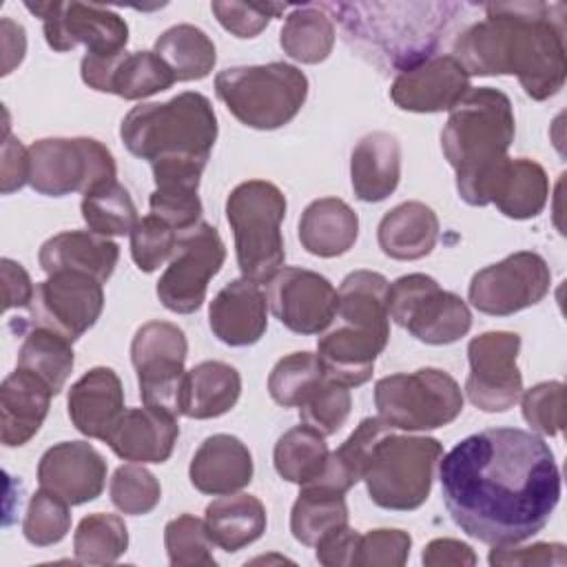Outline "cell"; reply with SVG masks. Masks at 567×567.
<instances>
[{
    "label": "cell",
    "mask_w": 567,
    "mask_h": 567,
    "mask_svg": "<svg viewBox=\"0 0 567 567\" xmlns=\"http://www.w3.org/2000/svg\"><path fill=\"white\" fill-rule=\"evenodd\" d=\"M441 494L452 520L492 547L536 536L560 501L551 447L520 427H489L441 456Z\"/></svg>",
    "instance_id": "cell-1"
},
{
    "label": "cell",
    "mask_w": 567,
    "mask_h": 567,
    "mask_svg": "<svg viewBox=\"0 0 567 567\" xmlns=\"http://www.w3.org/2000/svg\"><path fill=\"white\" fill-rule=\"evenodd\" d=\"M563 2H489L485 20L463 29L452 53L467 75H516L536 100L556 95L567 75Z\"/></svg>",
    "instance_id": "cell-2"
},
{
    "label": "cell",
    "mask_w": 567,
    "mask_h": 567,
    "mask_svg": "<svg viewBox=\"0 0 567 567\" xmlns=\"http://www.w3.org/2000/svg\"><path fill=\"white\" fill-rule=\"evenodd\" d=\"M339 18L352 49L379 69L405 71L445 40L458 4L452 2H350L321 4Z\"/></svg>",
    "instance_id": "cell-3"
},
{
    "label": "cell",
    "mask_w": 567,
    "mask_h": 567,
    "mask_svg": "<svg viewBox=\"0 0 567 567\" xmlns=\"http://www.w3.org/2000/svg\"><path fill=\"white\" fill-rule=\"evenodd\" d=\"M514 133L512 102L498 89H470L450 111L441 131V148L456 173V190L465 204H489L492 179L507 159Z\"/></svg>",
    "instance_id": "cell-4"
},
{
    "label": "cell",
    "mask_w": 567,
    "mask_h": 567,
    "mask_svg": "<svg viewBox=\"0 0 567 567\" xmlns=\"http://www.w3.org/2000/svg\"><path fill=\"white\" fill-rule=\"evenodd\" d=\"M388 279L374 270L350 272L337 290V312L317 341L326 377L357 388L370 381L377 357L390 341Z\"/></svg>",
    "instance_id": "cell-5"
},
{
    "label": "cell",
    "mask_w": 567,
    "mask_h": 567,
    "mask_svg": "<svg viewBox=\"0 0 567 567\" xmlns=\"http://www.w3.org/2000/svg\"><path fill=\"white\" fill-rule=\"evenodd\" d=\"M120 137L140 159H208L217 140V115L206 95L186 91L168 102L133 106L120 124Z\"/></svg>",
    "instance_id": "cell-6"
},
{
    "label": "cell",
    "mask_w": 567,
    "mask_h": 567,
    "mask_svg": "<svg viewBox=\"0 0 567 567\" xmlns=\"http://www.w3.org/2000/svg\"><path fill=\"white\" fill-rule=\"evenodd\" d=\"M215 93L244 126L275 131L306 104L308 78L288 62L233 66L217 73Z\"/></svg>",
    "instance_id": "cell-7"
},
{
    "label": "cell",
    "mask_w": 567,
    "mask_h": 567,
    "mask_svg": "<svg viewBox=\"0 0 567 567\" xmlns=\"http://www.w3.org/2000/svg\"><path fill=\"white\" fill-rule=\"evenodd\" d=\"M284 217L286 197L272 182L248 179L230 190L226 219L233 228L237 264L246 279L268 284L284 266Z\"/></svg>",
    "instance_id": "cell-8"
},
{
    "label": "cell",
    "mask_w": 567,
    "mask_h": 567,
    "mask_svg": "<svg viewBox=\"0 0 567 567\" xmlns=\"http://www.w3.org/2000/svg\"><path fill=\"white\" fill-rule=\"evenodd\" d=\"M443 445L432 436H405L392 430L381 436L365 463L363 483L374 505L392 512L421 507L434 483Z\"/></svg>",
    "instance_id": "cell-9"
},
{
    "label": "cell",
    "mask_w": 567,
    "mask_h": 567,
    "mask_svg": "<svg viewBox=\"0 0 567 567\" xmlns=\"http://www.w3.org/2000/svg\"><path fill=\"white\" fill-rule=\"evenodd\" d=\"M374 405L392 430L425 432L452 423L463 412V392L450 372L419 368L379 379Z\"/></svg>",
    "instance_id": "cell-10"
},
{
    "label": "cell",
    "mask_w": 567,
    "mask_h": 567,
    "mask_svg": "<svg viewBox=\"0 0 567 567\" xmlns=\"http://www.w3.org/2000/svg\"><path fill=\"white\" fill-rule=\"evenodd\" d=\"M388 315L414 339L430 346H447L472 328L467 303L423 272L403 275L388 288Z\"/></svg>",
    "instance_id": "cell-11"
},
{
    "label": "cell",
    "mask_w": 567,
    "mask_h": 567,
    "mask_svg": "<svg viewBox=\"0 0 567 567\" xmlns=\"http://www.w3.org/2000/svg\"><path fill=\"white\" fill-rule=\"evenodd\" d=\"M115 175L113 153L93 137H44L29 146V184L40 195H84Z\"/></svg>",
    "instance_id": "cell-12"
},
{
    "label": "cell",
    "mask_w": 567,
    "mask_h": 567,
    "mask_svg": "<svg viewBox=\"0 0 567 567\" xmlns=\"http://www.w3.org/2000/svg\"><path fill=\"white\" fill-rule=\"evenodd\" d=\"M188 341L171 321H148L131 341V361L137 372L142 403L173 416L184 410Z\"/></svg>",
    "instance_id": "cell-13"
},
{
    "label": "cell",
    "mask_w": 567,
    "mask_h": 567,
    "mask_svg": "<svg viewBox=\"0 0 567 567\" xmlns=\"http://www.w3.org/2000/svg\"><path fill=\"white\" fill-rule=\"evenodd\" d=\"M224 259L226 248L215 226L199 221L179 233L173 257L155 288L162 306L177 315L199 310L208 284L221 270Z\"/></svg>",
    "instance_id": "cell-14"
},
{
    "label": "cell",
    "mask_w": 567,
    "mask_h": 567,
    "mask_svg": "<svg viewBox=\"0 0 567 567\" xmlns=\"http://www.w3.org/2000/svg\"><path fill=\"white\" fill-rule=\"evenodd\" d=\"M104 308L102 281L75 270H60L35 284L29 315L18 323V330L47 328L71 343L95 326Z\"/></svg>",
    "instance_id": "cell-15"
},
{
    "label": "cell",
    "mask_w": 567,
    "mask_h": 567,
    "mask_svg": "<svg viewBox=\"0 0 567 567\" xmlns=\"http://www.w3.org/2000/svg\"><path fill=\"white\" fill-rule=\"evenodd\" d=\"M24 7L42 20L47 44L66 53L78 44L86 47V55H117L126 51L128 24L109 7L86 2H24Z\"/></svg>",
    "instance_id": "cell-16"
},
{
    "label": "cell",
    "mask_w": 567,
    "mask_h": 567,
    "mask_svg": "<svg viewBox=\"0 0 567 567\" xmlns=\"http://www.w3.org/2000/svg\"><path fill=\"white\" fill-rule=\"evenodd\" d=\"M551 286L547 261L532 250H518L478 270L467 288L470 303L492 317H509L545 299Z\"/></svg>",
    "instance_id": "cell-17"
},
{
    "label": "cell",
    "mask_w": 567,
    "mask_h": 567,
    "mask_svg": "<svg viewBox=\"0 0 567 567\" xmlns=\"http://www.w3.org/2000/svg\"><path fill=\"white\" fill-rule=\"evenodd\" d=\"M520 337L507 330H489L467 343L470 374L465 394L483 412H507L523 394L518 370Z\"/></svg>",
    "instance_id": "cell-18"
},
{
    "label": "cell",
    "mask_w": 567,
    "mask_h": 567,
    "mask_svg": "<svg viewBox=\"0 0 567 567\" xmlns=\"http://www.w3.org/2000/svg\"><path fill=\"white\" fill-rule=\"evenodd\" d=\"M272 315L297 334H321L334 319L337 290L308 268H279L266 290Z\"/></svg>",
    "instance_id": "cell-19"
},
{
    "label": "cell",
    "mask_w": 567,
    "mask_h": 567,
    "mask_svg": "<svg viewBox=\"0 0 567 567\" xmlns=\"http://www.w3.org/2000/svg\"><path fill=\"white\" fill-rule=\"evenodd\" d=\"M80 75L89 89L124 100H144L177 82L168 64L155 51H122L117 55L84 53Z\"/></svg>",
    "instance_id": "cell-20"
},
{
    "label": "cell",
    "mask_w": 567,
    "mask_h": 567,
    "mask_svg": "<svg viewBox=\"0 0 567 567\" xmlns=\"http://www.w3.org/2000/svg\"><path fill=\"white\" fill-rule=\"evenodd\" d=\"M470 89V75L454 55H432L401 71L390 97L403 111L441 113L452 111Z\"/></svg>",
    "instance_id": "cell-21"
},
{
    "label": "cell",
    "mask_w": 567,
    "mask_h": 567,
    "mask_svg": "<svg viewBox=\"0 0 567 567\" xmlns=\"http://www.w3.org/2000/svg\"><path fill=\"white\" fill-rule=\"evenodd\" d=\"M38 483L62 496L69 505H82L102 494L106 461L86 441H62L42 454Z\"/></svg>",
    "instance_id": "cell-22"
},
{
    "label": "cell",
    "mask_w": 567,
    "mask_h": 567,
    "mask_svg": "<svg viewBox=\"0 0 567 567\" xmlns=\"http://www.w3.org/2000/svg\"><path fill=\"white\" fill-rule=\"evenodd\" d=\"M208 159L168 157L151 162L155 190L148 197L151 215L164 219L177 233L199 224L202 202L197 195L202 173Z\"/></svg>",
    "instance_id": "cell-23"
},
{
    "label": "cell",
    "mask_w": 567,
    "mask_h": 567,
    "mask_svg": "<svg viewBox=\"0 0 567 567\" xmlns=\"http://www.w3.org/2000/svg\"><path fill=\"white\" fill-rule=\"evenodd\" d=\"M208 326L226 346L257 343L268 328V299L259 284L246 277L226 284L208 306Z\"/></svg>",
    "instance_id": "cell-24"
},
{
    "label": "cell",
    "mask_w": 567,
    "mask_h": 567,
    "mask_svg": "<svg viewBox=\"0 0 567 567\" xmlns=\"http://www.w3.org/2000/svg\"><path fill=\"white\" fill-rule=\"evenodd\" d=\"M66 405L80 434L106 441L124 414V388L117 372L106 365L91 368L71 385Z\"/></svg>",
    "instance_id": "cell-25"
},
{
    "label": "cell",
    "mask_w": 567,
    "mask_h": 567,
    "mask_svg": "<svg viewBox=\"0 0 567 567\" xmlns=\"http://www.w3.org/2000/svg\"><path fill=\"white\" fill-rule=\"evenodd\" d=\"M179 436L177 416L155 408L124 410L104 443L131 463H164L171 458Z\"/></svg>",
    "instance_id": "cell-26"
},
{
    "label": "cell",
    "mask_w": 567,
    "mask_h": 567,
    "mask_svg": "<svg viewBox=\"0 0 567 567\" xmlns=\"http://www.w3.org/2000/svg\"><path fill=\"white\" fill-rule=\"evenodd\" d=\"M188 476L202 494H235L252 481V454L237 436L213 434L193 454Z\"/></svg>",
    "instance_id": "cell-27"
},
{
    "label": "cell",
    "mask_w": 567,
    "mask_h": 567,
    "mask_svg": "<svg viewBox=\"0 0 567 567\" xmlns=\"http://www.w3.org/2000/svg\"><path fill=\"white\" fill-rule=\"evenodd\" d=\"M53 392L35 374L16 368L0 388V439L7 447L29 443L42 427Z\"/></svg>",
    "instance_id": "cell-28"
},
{
    "label": "cell",
    "mask_w": 567,
    "mask_h": 567,
    "mask_svg": "<svg viewBox=\"0 0 567 567\" xmlns=\"http://www.w3.org/2000/svg\"><path fill=\"white\" fill-rule=\"evenodd\" d=\"M120 259V246L93 230H64L49 237L38 252V264L47 275L75 270L106 281Z\"/></svg>",
    "instance_id": "cell-29"
},
{
    "label": "cell",
    "mask_w": 567,
    "mask_h": 567,
    "mask_svg": "<svg viewBox=\"0 0 567 567\" xmlns=\"http://www.w3.org/2000/svg\"><path fill=\"white\" fill-rule=\"evenodd\" d=\"M401 179V144L392 133L363 135L350 155V182L361 202L374 204L390 197Z\"/></svg>",
    "instance_id": "cell-30"
},
{
    "label": "cell",
    "mask_w": 567,
    "mask_h": 567,
    "mask_svg": "<svg viewBox=\"0 0 567 567\" xmlns=\"http://www.w3.org/2000/svg\"><path fill=\"white\" fill-rule=\"evenodd\" d=\"M439 239V217L423 202H403L388 210L377 228L383 255L399 261H414L432 252Z\"/></svg>",
    "instance_id": "cell-31"
},
{
    "label": "cell",
    "mask_w": 567,
    "mask_h": 567,
    "mask_svg": "<svg viewBox=\"0 0 567 567\" xmlns=\"http://www.w3.org/2000/svg\"><path fill=\"white\" fill-rule=\"evenodd\" d=\"M549 197L545 168L527 157H507L489 186V204L509 219H532L543 213Z\"/></svg>",
    "instance_id": "cell-32"
},
{
    "label": "cell",
    "mask_w": 567,
    "mask_h": 567,
    "mask_svg": "<svg viewBox=\"0 0 567 567\" xmlns=\"http://www.w3.org/2000/svg\"><path fill=\"white\" fill-rule=\"evenodd\" d=\"M359 237L357 213L339 197L310 202L299 219V241L315 257L346 255Z\"/></svg>",
    "instance_id": "cell-33"
},
{
    "label": "cell",
    "mask_w": 567,
    "mask_h": 567,
    "mask_svg": "<svg viewBox=\"0 0 567 567\" xmlns=\"http://www.w3.org/2000/svg\"><path fill=\"white\" fill-rule=\"evenodd\" d=\"M204 523L213 543L233 554L261 538L266 532V507L252 494H224L206 507Z\"/></svg>",
    "instance_id": "cell-34"
},
{
    "label": "cell",
    "mask_w": 567,
    "mask_h": 567,
    "mask_svg": "<svg viewBox=\"0 0 567 567\" xmlns=\"http://www.w3.org/2000/svg\"><path fill=\"white\" fill-rule=\"evenodd\" d=\"M241 394L239 372L224 361H202L186 372L184 410L188 419H217L235 408Z\"/></svg>",
    "instance_id": "cell-35"
},
{
    "label": "cell",
    "mask_w": 567,
    "mask_h": 567,
    "mask_svg": "<svg viewBox=\"0 0 567 567\" xmlns=\"http://www.w3.org/2000/svg\"><path fill=\"white\" fill-rule=\"evenodd\" d=\"M348 527L346 496L326 485H301L290 512V532L301 545L315 547L323 536Z\"/></svg>",
    "instance_id": "cell-36"
},
{
    "label": "cell",
    "mask_w": 567,
    "mask_h": 567,
    "mask_svg": "<svg viewBox=\"0 0 567 567\" xmlns=\"http://www.w3.org/2000/svg\"><path fill=\"white\" fill-rule=\"evenodd\" d=\"M153 51L168 64L177 82H193L206 78L215 62V42L195 24H175L166 29Z\"/></svg>",
    "instance_id": "cell-37"
},
{
    "label": "cell",
    "mask_w": 567,
    "mask_h": 567,
    "mask_svg": "<svg viewBox=\"0 0 567 567\" xmlns=\"http://www.w3.org/2000/svg\"><path fill=\"white\" fill-rule=\"evenodd\" d=\"M279 47L301 64H319L332 53L334 22L321 7H297L279 31Z\"/></svg>",
    "instance_id": "cell-38"
},
{
    "label": "cell",
    "mask_w": 567,
    "mask_h": 567,
    "mask_svg": "<svg viewBox=\"0 0 567 567\" xmlns=\"http://www.w3.org/2000/svg\"><path fill=\"white\" fill-rule=\"evenodd\" d=\"M328 456L330 450L326 436L306 423L284 432L272 452L277 474L297 485L317 481L326 470Z\"/></svg>",
    "instance_id": "cell-39"
},
{
    "label": "cell",
    "mask_w": 567,
    "mask_h": 567,
    "mask_svg": "<svg viewBox=\"0 0 567 567\" xmlns=\"http://www.w3.org/2000/svg\"><path fill=\"white\" fill-rule=\"evenodd\" d=\"M390 430L392 427L385 425L379 416L363 419L357 425V430L334 452H330L323 474L312 483L326 485L330 489L346 494L350 487H354L363 478V470L374 443L381 436H385Z\"/></svg>",
    "instance_id": "cell-40"
},
{
    "label": "cell",
    "mask_w": 567,
    "mask_h": 567,
    "mask_svg": "<svg viewBox=\"0 0 567 567\" xmlns=\"http://www.w3.org/2000/svg\"><path fill=\"white\" fill-rule=\"evenodd\" d=\"M75 357L73 346L62 334L47 328H29L24 341L18 350V368L42 379L53 396L62 392L66 379L71 377Z\"/></svg>",
    "instance_id": "cell-41"
},
{
    "label": "cell",
    "mask_w": 567,
    "mask_h": 567,
    "mask_svg": "<svg viewBox=\"0 0 567 567\" xmlns=\"http://www.w3.org/2000/svg\"><path fill=\"white\" fill-rule=\"evenodd\" d=\"M80 210L89 230L104 237L131 235V230L140 221L137 208L128 190L117 179H111L86 190L82 195Z\"/></svg>",
    "instance_id": "cell-42"
},
{
    "label": "cell",
    "mask_w": 567,
    "mask_h": 567,
    "mask_svg": "<svg viewBox=\"0 0 567 567\" xmlns=\"http://www.w3.org/2000/svg\"><path fill=\"white\" fill-rule=\"evenodd\" d=\"M128 547V529L117 514H89L73 534L75 560L82 565H111Z\"/></svg>",
    "instance_id": "cell-43"
},
{
    "label": "cell",
    "mask_w": 567,
    "mask_h": 567,
    "mask_svg": "<svg viewBox=\"0 0 567 567\" xmlns=\"http://www.w3.org/2000/svg\"><path fill=\"white\" fill-rule=\"evenodd\" d=\"M326 370L317 354L292 352L275 363L268 377V392L281 408H299L306 396L326 381Z\"/></svg>",
    "instance_id": "cell-44"
},
{
    "label": "cell",
    "mask_w": 567,
    "mask_h": 567,
    "mask_svg": "<svg viewBox=\"0 0 567 567\" xmlns=\"http://www.w3.org/2000/svg\"><path fill=\"white\" fill-rule=\"evenodd\" d=\"M213 545L206 523L193 514H179L164 527V547L173 567H215Z\"/></svg>",
    "instance_id": "cell-45"
},
{
    "label": "cell",
    "mask_w": 567,
    "mask_h": 567,
    "mask_svg": "<svg viewBox=\"0 0 567 567\" xmlns=\"http://www.w3.org/2000/svg\"><path fill=\"white\" fill-rule=\"evenodd\" d=\"M71 529V512L69 503L51 489L40 487L27 507V516L22 523L24 538L35 547H49L60 543Z\"/></svg>",
    "instance_id": "cell-46"
},
{
    "label": "cell",
    "mask_w": 567,
    "mask_h": 567,
    "mask_svg": "<svg viewBox=\"0 0 567 567\" xmlns=\"http://www.w3.org/2000/svg\"><path fill=\"white\" fill-rule=\"evenodd\" d=\"M113 505L128 516H144L153 512L162 498L159 481L140 463L120 465L109 485Z\"/></svg>",
    "instance_id": "cell-47"
},
{
    "label": "cell",
    "mask_w": 567,
    "mask_h": 567,
    "mask_svg": "<svg viewBox=\"0 0 567 567\" xmlns=\"http://www.w3.org/2000/svg\"><path fill=\"white\" fill-rule=\"evenodd\" d=\"M350 390L332 379H326L299 405V419L301 423L315 427L323 436H330L341 430V425L350 416Z\"/></svg>",
    "instance_id": "cell-48"
},
{
    "label": "cell",
    "mask_w": 567,
    "mask_h": 567,
    "mask_svg": "<svg viewBox=\"0 0 567 567\" xmlns=\"http://www.w3.org/2000/svg\"><path fill=\"white\" fill-rule=\"evenodd\" d=\"M523 419L543 436H556L565 427V385L560 381H543L520 394Z\"/></svg>",
    "instance_id": "cell-49"
},
{
    "label": "cell",
    "mask_w": 567,
    "mask_h": 567,
    "mask_svg": "<svg viewBox=\"0 0 567 567\" xmlns=\"http://www.w3.org/2000/svg\"><path fill=\"white\" fill-rule=\"evenodd\" d=\"M177 230L155 215L142 217L131 230V257L142 272L157 270L173 257L177 244Z\"/></svg>",
    "instance_id": "cell-50"
},
{
    "label": "cell",
    "mask_w": 567,
    "mask_h": 567,
    "mask_svg": "<svg viewBox=\"0 0 567 567\" xmlns=\"http://www.w3.org/2000/svg\"><path fill=\"white\" fill-rule=\"evenodd\" d=\"M412 547V536L403 529H370L359 536L352 567H401Z\"/></svg>",
    "instance_id": "cell-51"
},
{
    "label": "cell",
    "mask_w": 567,
    "mask_h": 567,
    "mask_svg": "<svg viewBox=\"0 0 567 567\" xmlns=\"http://www.w3.org/2000/svg\"><path fill=\"white\" fill-rule=\"evenodd\" d=\"M217 22L233 33L235 38H257L272 18H277L279 13L286 11V4H275V2H219L215 0L210 4Z\"/></svg>",
    "instance_id": "cell-52"
},
{
    "label": "cell",
    "mask_w": 567,
    "mask_h": 567,
    "mask_svg": "<svg viewBox=\"0 0 567 567\" xmlns=\"http://www.w3.org/2000/svg\"><path fill=\"white\" fill-rule=\"evenodd\" d=\"M487 560L494 567H563L567 563V549L563 543H534L525 547H520L518 543L507 547H494Z\"/></svg>",
    "instance_id": "cell-53"
},
{
    "label": "cell",
    "mask_w": 567,
    "mask_h": 567,
    "mask_svg": "<svg viewBox=\"0 0 567 567\" xmlns=\"http://www.w3.org/2000/svg\"><path fill=\"white\" fill-rule=\"evenodd\" d=\"M359 532L343 527L337 529L328 536H323L317 545H315V556L321 565L326 567H352L354 563V554H357V545H359Z\"/></svg>",
    "instance_id": "cell-54"
},
{
    "label": "cell",
    "mask_w": 567,
    "mask_h": 567,
    "mask_svg": "<svg viewBox=\"0 0 567 567\" xmlns=\"http://www.w3.org/2000/svg\"><path fill=\"white\" fill-rule=\"evenodd\" d=\"M421 560L425 567H472L476 565V554L456 538H434L425 545Z\"/></svg>",
    "instance_id": "cell-55"
},
{
    "label": "cell",
    "mask_w": 567,
    "mask_h": 567,
    "mask_svg": "<svg viewBox=\"0 0 567 567\" xmlns=\"http://www.w3.org/2000/svg\"><path fill=\"white\" fill-rule=\"evenodd\" d=\"M0 272H2V308L11 310V308H27L33 299L35 286L31 284L29 272L13 259H2L0 261Z\"/></svg>",
    "instance_id": "cell-56"
},
{
    "label": "cell",
    "mask_w": 567,
    "mask_h": 567,
    "mask_svg": "<svg viewBox=\"0 0 567 567\" xmlns=\"http://www.w3.org/2000/svg\"><path fill=\"white\" fill-rule=\"evenodd\" d=\"M29 182V148L7 133L2 144V193L20 190Z\"/></svg>",
    "instance_id": "cell-57"
},
{
    "label": "cell",
    "mask_w": 567,
    "mask_h": 567,
    "mask_svg": "<svg viewBox=\"0 0 567 567\" xmlns=\"http://www.w3.org/2000/svg\"><path fill=\"white\" fill-rule=\"evenodd\" d=\"M24 49H27V35L22 24H16L11 18H2V51H4L2 75H9L11 69L22 62Z\"/></svg>",
    "instance_id": "cell-58"
}]
</instances>
